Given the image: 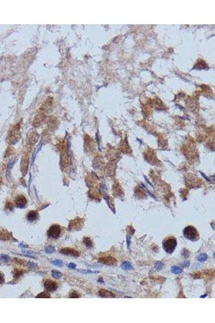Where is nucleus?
<instances>
[{
	"instance_id": "28",
	"label": "nucleus",
	"mask_w": 215,
	"mask_h": 323,
	"mask_svg": "<svg viewBox=\"0 0 215 323\" xmlns=\"http://www.w3.org/2000/svg\"><path fill=\"white\" fill-rule=\"evenodd\" d=\"M76 265L75 264L73 263H70L68 265V267L71 269H74L76 268Z\"/></svg>"
},
{
	"instance_id": "15",
	"label": "nucleus",
	"mask_w": 215,
	"mask_h": 323,
	"mask_svg": "<svg viewBox=\"0 0 215 323\" xmlns=\"http://www.w3.org/2000/svg\"><path fill=\"white\" fill-rule=\"evenodd\" d=\"M171 271L174 274H179L182 272V270L178 266H173L171 268Z\"/></svg>"
},
{
	"instance_id": "29",
	"label": "nucleus",
	"mask_w": 215,
	"mask_h": 323,
	"mask_svg": "<svg viewBox=\"0 0 215 323\" xmlns=\"http://www.w3.org/2000/svg\"><path fill=\"white\" fill-rule=\"evenodd\" d=\"M29 266H30V267H31L32 269V268H33V269H35V268H36V267H37V265L35 264L34 263L30 262V263H29Z\"/></svg>"
},
{
	"instance_id": "1",
	"label": "nucleus",
	"mask_w": 215,
	"mask_h": 323,
	"mask_svg": "<svg viewBox=\"0 0 215 323\" xmlns=\"http://www.w3.org/2000/svg\"><path fill=\"white\" fill-rule=\"evenodd\" d=\"M163 248L166 252L172 254L174 251L177 246V240L173 236H170L165 239L162 244Z\"/></svg>"
},
{
	"instance_id": "18",
	"label": "nucleus",
	"mask_w": 215,
	"mask_h": 323,
	"mask_svg": "<svg viewBox=\"0 0 215 323\" xmlns=\"http://www.w3.org/2000/svg\"><path fill=\"white\" fill-rule=\"evenodd\" d=\"M52 264L54 266L61 267L63 266V261L61 260H55L52 262Z\"/></svg>"
},
{
	"instance_id": "22",
	"label": "nucleus",
	"mask_w": 215,
	"mask_h": 323,
	"mask_svg": "<svg viewBox=\"0 0 215 323\" xmlns=\"http://www.w3.org/2000/svg\"><path fill=\"white\" fill-rule=\"evenodd\" d=\"M22 270L16 269L15 270V279H18L22 275Z\"/></svg>"
},
{
	"instance_id": "2",
	"label": "nucleus",
	"mask_w": 215,
	"mask_h": 323,
	"mask_svg": "<svg viewBox=\"0 0 215 323\" xmlns=\"http://www.w3.org/2000/svg\"><path fill=\"white\" fill-rule=\"evenodd\" d=\"M184 235L186 239L192 241H196L200 239V235L197 230L192 226L186 227L184 230Z\"/></svg>"
},
{
	"instance_id": "17",
	"label": "nucleus",
	"mask_w": 215,
	"mask_h": 323,
	"mask_svg": "<svg viewBox=\"0 0 215 323\" xmlns=\"http://www.w3.org/2000/svg\"><path fill=\"white\" fill-rule=\"evenodd\" d=\"M51 296L49 295V293H48L47 292H41L39 294H38L36 298H49Z\"/></svg>"
},
{
	"instance_id": "14",
	"label": "nucleus",
	"mask_w": 215,
	"mask_h": 323,
	"mask_svg": "<svg viewBox=\"0 0 215 323\" xmlns=\"http://www.w3.org/2000/svg\"><path fill=\"white\" fill-rule=\"evenodd\" d=\"M52 275L55 279H60L63 276V273L59 270H54L52 271Z\"/></svg>"
},
{
	"instance_id": "10",
	"label": "nucleus",
	"mask_w": 215,
	"mask_h": 323,
	"mask_svg": "<svg viewBox=\"0 0 215 323\" xmlns=\"http://www.w3.org/2000/svg\"><path fill=\"white\" fill-rule=\"evenodd\" d=\"M99 295L102 297H110V298H113L115 297V295L114 293H112V292L109 291L108 290H106L104 289H101L99 291Z\"/></svg>"
},
{
	"instance_id": "24",
	"label": "nucleus",
	"mask_w": 215,
	"mask_h": 323,
	"mask_svg": "<svg viewBox=\"0 0 215 323\" xmlns=\"http://www.w3.org/2000/svg\"><path fill=\"white\" fill-rule=\"evenodd\" d=\"M164 265L163 263H162L161 262H157V263H156V268L157 269V270H160L162 269V268H163Z\"/></svg>"
},
{
	"instance_id": "23",
	"label": "nucleus",
	"mask_w": 215,
	"mask_h": 323,
	"mask_svg": "<svg viewBox=\"0 0 215 323\" xmlns=\"http://www.w3.org/2000/svg\"><path fill=\"white\" fill-rule=\"evenodd\" d=\"M10 260L9 256L6 255H2L1 257V260L3 262H8Z\"/></svg>"
},
{
	"instance_id": "19",
	"label": "nucleus",
	"mask_w": 215,
	"mask_h": 323,
	"mask_svg": "<svg viewBox=\"0 0 215 323\" xmlns=\"http://www.w3.org/2000/svg\"><path fill=\"white\" fill-rule=\"evenodd\" d=\"M55 251L54 247L52 246H49L47 247L45 249V252L47 253H53Z\"/></svg>"
},
{
	"instance_id": "11",
	"label": "nucleus",
	"mask_w": 215,
	"mask_h": 323,
	"mask_svg": "<svg viewBox=\"0 0 215 323\" xmlns=\"http://www.w3.org/2000/svg\"><path fill=\"white\" fill-rule=\"evenodd\" d=\"M10 234L7 230H0V240H9Z\"/></svg>"
},
{
	"instance_id": "8",
	"label": "nucleus",
	"mask_w": 215,
	"mask_h": 323,
	"mask_svg": "<svg viewBox=\"0 0 215 323\" xmlns=\"http://www.w3.org/2000/svg\"><path fill=\"white\" fill-rule=\"evenodd\" d=\"M81 227H82L81 220H75L71 222L69 225V230H78L80 229Z\"/></svg>"
},
{
	"instance_id": "9",
	"label": "nucleus",
	"mask_w": 215,
	"mask_h": 323,
	"mask_svg": "<svg viewBox=\"0 0 215 323\" xmlns=\"http://www.w3.org/2000/svg\"><path fill=\"white\" fill-rule=\"evenodd\" d=\"M38 217V212L36 211H31L27 215V219L30 222H34L37 219Z\"/></svg>"
},
{
	"instance_id": "27",
	"label": "nucleus",
	"mask_w": 215,
	"mask_h": 323,
	"mask_svg": "<svg viewBox=\"0 0 215 323\" xmlns=\"http://www.w3.org/2000/svg\"><path fill=\"white\" fill-rule=\"evenodd\" d=\"M126 241H127V246L128 249H129L130 247V241H131V237L130 235H127V238H126Z\"/></svg>"
},
{
	"instance_id": "6",
	"label": "nucleus",
	"mask_w": 215,
	"mask_h": 323,
	"mask_svg": "<svg viewBox=\"0 0 215 323\" xmlns=\"http://www.w3.org/2000/svg\"><path fill=\"white\" fill-rule=\"evenodd\" d=\"M60 253L66 255H70L74 257H79L80 256V252L76 250L71 248H64L60 250Z\"/></svg>"
},
{
	"instance_id": "20",
	"label": "nucleus",
	"mask_w": 215,
	"mask_h": 323,
	"mask_svg": "<svg viewBox=\"0 0 215 323\" xmlns=\"http://www.w3.org/2000/svg\"><path fill=\"white\" fill-rule=\"evenodd\" d=\"M83 274H95L99 273V271H90V270H81L79 271Z\"/></svg>"
},
{
	"instance_id": "5",
	"label": "nucleus",
	"mask_w": 215,
	"mask_h": 323,
	"mask_svg": "<svg viewBox=\"0 0 215 323\" xmlns=\"http://www.w3.org/2000/svg\"><path fill=\"white\" fill-rule=\"evenodd\" d=\"M44 287L46 290L49 292H53L58 288L57 283L51 279L46 280L44 283Z\"/></svg>"
},
{
	"instance_id": "12",
	"label": "nucleus",
	"mask_w": 215,
	"mask_h": 323,
	"mask_svg": "<svg viewBox=\"0 0 215 323\" xmlns=\"http://www.w3.org/2000/svg\"><path fill=\"white\" fill-rule=\"evenodd\" d=\"M83 243L85 244V246L88 248H92L93 246L92 241L90 240L89 238L88 237H85L83 239Z\"/></svg>"
},
{
	"instance_id": "13",
	"label": "nucleus",
	"mask_w": 215,
	"mask_h": 323,
	"mask_svg": "<svg viewBox=\"0 0 215 323\" xmlns=\"http://www.w3.org/2000/svg\"><path fill=\"white\" fill-rule=\"evenodd\" d=\"M121 267H122V268L124 270H131L132 269V265L129 262H124L122 264Z\"/></svg>"
},
{
	"instance_id": "21",
	"label": "nucleus",
	"mask_w": 215,
	"mask_h": 323,
	"mask_svg": "<svg viewBox=\"0 0 215 323\" xmlns=\"http://www.w3.org/2000/svg\"><path fill=\"white\" fill-rule=\"evenodd\" d=\"M69 297L70 298H77L80 297V295L78 293V292H76L75 291H74L73 292H71V293L69 295Z\"/></svg>"
},
{
	"instance_id": "26",
	"label": "nucleus",
	"mask_w": 215,
	"mask_h": 323,
	"mask_svg": "<svg viewBox=\"0 0 215 323\" xmlns=\"http://www.w3.org/2000/svg\"><path fill=\"white\" fill-rule=\"evenodd\" d=\"M190 265V262L188 261H184L182 264V266L184 268H187Z\"/></svg>"
},
{
	"instance_id": "16",
	"label": "nucleus",
	"mask_w": 215,
	"mask_h": 323,
	"mask_svg": "<svg viewBox=\"0 0 215 323\" xmlns=\"http://www.w3.org/2000/svg\"><path fill=\"white\" fill-rule=\"evenodd\" d=\"M197 259L198 261L201 262H205L208 259V255L205 253H202L197 256Z\"/></svg>"
},
{
	"instance_id": "4",
	"label": "nucleus",
	"mask_w": 215,
	"mask_h": 323,
	"mask_svg": "<svg viewBox=\"0 0 215 323\" xmlns=\"http://www.w3.org/2000/svg\"><path fill=\"white\" fill-rule=\"evenodd\" d=\"M15 205L17 207L19 208H23L25 207L27 203V199L25 196L23 195H19L16 197V199L15 200Z\"/></svg>"
},
{
	"instance_id": "25",
	"label": "nucleus",
	"mask_w": 215,
	"mask_h": 323,
	"mask_svg": "<svg viewBox=\"0 0 215 323\" xmlns=\"http://www.w3.org/2000/svg\"><path fill=\"white\" fill-rule=\"evenodd\" d=\"M5 281V276H4V275H3V274L2 273L0 272V284L4 283Z\"/></svg>"
},
{
	"instance_id": "7",
	"label": "nucleus",
	"mask_w": 215,
	"mask_h": 323,
	"mask_svg": "<svg viewBox=\"0 0 215 323\" xmlns=\"http://www.w3.org/2000/svg\"><path fill=\"white\" fill-rule=\"evenodd\" d=\"M99 262L107 265L109 266L115 265L117 263V260L114 257H101L99 259Z\"/></svg>"
},
{
	"instance_id": "3",
	"label": "nucleus",
	"mask_w": 215,
	"mask_h": 323,
	"mask_svg": "<svg viewBox=\"0 0 215 323\" xmlns=\"http://www.w3.org/2000/svg\"><path fill=\"white\" fill-rule=\"evenodd\" d=\"M60 234H61V228L60 227L57 225H54L53 226H51L49 230H48L49 236L53 239H58L59 238Z\"/></svg>"
}]
</instances>
